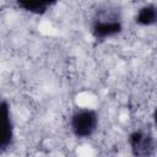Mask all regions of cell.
Listing matches in <instances>:
<instances>
[{
  "label": "cell",
  "instance_id": "6",
  "mask_svg": "<svg viewBox=\"0 0 157 157\" xmlns=\"http://www.w3.org/2000/svg\"><path fill=\"white\" fill-rule=\"evenodd\" d=\"M135 23L141 26V27H151L155 26L157 22V6L155 2L151 4H146L144 6H141L135 17Z\"/></svg>",
  "mask_w": 157,
  "mask_h": 157
},
{
  "label": "cell",
  "instance_id": "1",
  "mask_svg": "<svg viewBox=\"0 0 157 157\" xmlns=\"http://www.w3.org/2000/svg\"><path fill=\"white\" fill-rule=\"evenodd\" d=\"M124 29L120 11L117 9L98 10L91 21L90 32L94 40L104 42L119 36Z\"/></svg>",
  "mask_w": 157,
  "mask_h": 157
},
{
  "label": "cell",
  "instance_id": "5",
  "mask_svg": "<svg viewBox=\"0 0 157 157\" xmlns=\"http://www.w3.org/2000/svg\"><path fill=\"white\" fill-rule=\"evenodd\" d=\"M54 5H56V1H48V0H17L16 6L21 9L25 12L32 13V15H45Z\"/></svg>",
  "mask_w": 157,
  "mask_h": 157
},
{
  "label": "cell",
  "instance_id": "2",
  "mask_svg": "<svg viewBox=\"0 0 157 157\" xmlns=\"http://www.w3.org/2000/svg\"><path fill=\"white\" fill-rule=\"evenodd\" d=\"M98 124L99 115L97 110L91 108H76L69 118L70 131L77 139H90L93 136Z\"/></svg>",
  "mask_w": 157,
  "mask_h": 157
},
{
  "label": "cell",
  "instance_id": "3",
  "mask_svg": "<svg viewBox=\"0 0 157 157\" xmlns=\"http://www.w3.org/2000/svg\"><path fill=\"white\" fill-rule=\"evenodd\" d=\"M130 152L134 157H152L156 152V140L151 131L137 129L128 137Z\"/></svg>",
  "mask_w": 157,
  "mask_h": 157
},
{
  "label": "cell",
  "instance_id": "4",
  "mask_svg": "<svg viewBox=\"0 0 157 157\" xmlns=\"http://www.w3.org/2000/svg\"><path fill=\"white\" fill-rule=\"evenodd\" d=\"M15 140V124L11 105L7 99L0 98V152L7 151Z\"/></svg>",
  "mask_w": 157,
  "mask_h": 157
}]
</instances>
